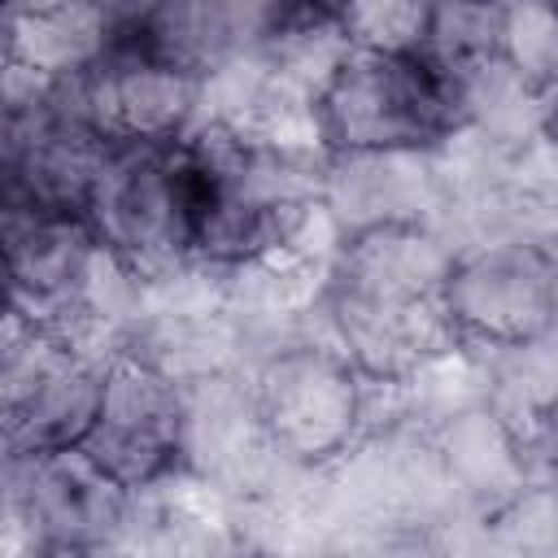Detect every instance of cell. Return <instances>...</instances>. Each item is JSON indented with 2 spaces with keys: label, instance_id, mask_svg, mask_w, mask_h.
I'll use <instances>...</instances> for the list:
<instances>
[{
  "label": "cell",
  "instance_id": "1",
  "mask_svg": "<svg viewBox=\"0 0 558 558\" xmlns=\"http://www.w3.org/2000/svg\"><path fill=\"white\" fill-rule=\"evenodd\" d=\"M453 262L458 253L427 222L401 214L371 218L336 240L323 305L336 349L366 384L401 388L458 344L449 318Z\"/></svg>",
  "mask_w": 558,
  "mask_h": 558
},
{
  "label": "cell",
  "instance_id": "2",
  "mask_svg": "<svg viewBox=\"0 0 558 558\" xmlns=\"http://www.w3.org/2000/svg\"><path fill=\"white\" fill-rule=\"evenodd\" d=\"M471 78L436 52L340 48L310 96L314 140L336 157L418 153L471 122Z\"/></svg>",
  "mask_w": 558,
  "mask_h": 558
},
{
  "label": "cell",
  "instance_id": "3",
  "mask_svg": "<svg viewBox=\"0 0 558 558\" xmlns=\"http://www.w3.org/2000/svg\"><path fill=\"white\" fill-rule=\"evenodd\" d=\"M201 87L205 78L161 61L157 52L109 26L96 61L35 96H44V105L61 122L83 131L105 153H140L174 144L196 126L192 118Z\"/></svg>",
  "mask_w": 558,
  "mask_h": 558
},
{
  "label": "cell",
  "instance_id": "4",
  "mask_svg": "<svg viewBox=\"0 0 558 558\" xmlns=\"http://www.w3.org/2000/svg\"><path fill=\"white\" fill-rule=\"evenodd\" d=\"M83 445L131 493L170 480L187 449L179 384L140 349H118L100 366V401Z\"/></svg>",
  "mask_w": 558,
  "mask_h": 558
},
{
  "label": "cell",
  "instance_id": "5",
  "mask_svg": "<svg viewBox=\"0 0 558 558\" xmlns=\"http://www.w3.org/2000/svg\"><path fill=\"white\" fill-rule=\"evenodd\" d=\"M371 384L340 349L296 344L275 353L257 375V423L266 440L301 462L318 466L344 453L362 427Z\"/></svg>",
  "mask_w": 558,
  "mask_h": 558
},
{
  "label": "cell",
  "instance_id": "6",
  "mask_svg": "<svg viewBox=\"0 0 558 558\" xmlns=\"http://www.w3.org/2000/svg\"><path fill=\"white\" fill-rule=\"evenodd\" d=\"M458 344L527 349L558 323V266L536 244H488L458 253L449 275Z\"/></svg>",
  "mask_w": 558,
  "mask_h": 558
},
{
  "label": "cell",
  "instance_id": "7",
  "mask_svg": "<svg viewBox=\"0 0 558 558\" xmlns=\"http://www.w3.org/2000/svg\"><path fill=\"white\" fill-rule=\"evenodd\" d=\"M4 279L9 310L39 327H57L78 301L87 266L100 253L92 222L74 209L39 205L4 192Z\"/></svg>",
  "mask_w": 558,
  "mask_h": 558
},
{
  "label": "cell",
  "instance_id": "8",
  "mask_svg": "<svg viewBox=\"0 0 558 558\" xmlns=\"http://www.w3.org/2000/svg\"><path fill=\"white\" fill-rule=\"evenodd\" d=\"M13 480H17V506L39 536L35 545L57 541V545L100 549L126 519L131 488L118 484L87 453V445L13 458Z\"/></svg>",
  "mask_w": 558,
  "mask_h": 558
},
{
  "label": "cell",
  "instance_id": "9",
  "mask_svg": "<svg viewBox=\"0 0 558 558\" xmlns=\"http://www.w3.org/2000/svg\"><path fill=\"white\" fill-rule=\"evenodd\" d=\"M109 26L113 13L96 4H13L4 13V65L48 92L100 57Z\"/></svg>",
  "mask_w": 558,
  "mask_h": 558
},
{
  "label": "cell",
  "instance_id": "10",
  "mask_svg": "<svg viewBox=\"0 0 558 558\" xmlns=\"http://www.w3.org/2000/svg\"><path fill=\"white\" fill-rule=\"evenodd\" d=\"M432 9L414 0H353L336 4L340 48L366 52H423L432 39Z\"/></svg>",
  "mask_w": 558,
  "mask_h": 558
},
{
  "label": "cell",
  "instance_id": "11",
  "mask_svg": "<svg viewBox=\"0 0 558 558\" xmlns=\"http://www.w3.org/2000/svg\"><path fill=\"white\" fill-rule=\"evenodd\" d=\"M31 558H100V549H83V545H57V541H44L31 549Z\"/></svg>",
  "mask_w": 558,
  "mask_h": 558
},
{
  "label": "cell",
  "instance_id": "12",
  "mask_svg": "<svg viewBox=\"0 0 558 558\" xmlns=\"http://www.w3.org/2000/svg\"><path fill=\"white\" fill-rule=\"evenodd\" d=\"M541 109H545V131H549V140L558 144V74L545 83V105H541Z\"/></svg>",
  "mask_w": 558,
  "mask_h": 558
},
{
  "label": "cell",
  "instance_id": "13",
  "mask_svg": "<svg viewBox=\"0 0 558 558\" xmlns=\"http://www.w3.org/2000/svg\"><path fill=\"white\" fill-rule=\"evenodd\" d=\"M549 453H554V471H558V414L549 423Z\"/></svg>",
  "mask_w": 558,
  "mask_h": 558
},
{
  "label": "cell",
  "instance_id": "14",
  "mask_svg": "<svg viewBox=\"0 0 558 558\" xmlns=\"http://www.w3.org/2000/svg\"><path fill=\"white\" fill-rule=\"evenodd\" d=\"M248 558H270V554H248Z\"/></svg>",
  "mask_w": 558,
  "mask_h": 558
}]
</instances>
